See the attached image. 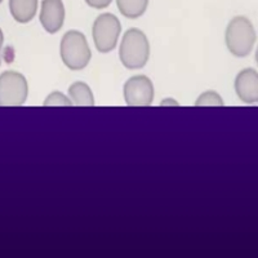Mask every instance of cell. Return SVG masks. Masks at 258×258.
Wrapping results in <instances>:
<instances>
[{"label": "cell", "instance_id": "15", "mask_svg": "<svg viewBox=\"0 0 258 258\" xmlns=\"http://www.w3.org/2000/svg\"><path fill=\"white\" fill-rule=\"evenodd\" d=\"M3 41H4L3 31H2V29H0V63H2V48H3Z\"/></svg>", "mask_w": 258, "mask_h": 258}, {"label": "cell", "instance_id": "4", "mask_svg": "<svg viewBox=\"0 0 258 258\" xmlns=\"http://www.w3.org/2000/svg\"><path fill=\"white\" fill-rule=\"evenodd\" d=\"M121 25L116 16L111 13H103L96 18L92 29L94 45L101 53L111 52L117 44L120 36Z\"/></svg>", "mask_w": 258, "mask_h": 258}, {"label": "cell", "instance_id": "13", "mask_svg": "<svg viewBox=\"0 0 258 258\" xmlns=\"http://www.w3.org/2000/svg\"><path fill=\"white\" fill-rule=\"evenodd\" d=\"M45 106H71V101L68 97L62 94L61 92H53L47 97V100L44 102Z\"/></svg>", "mask_w": 258, "mask_h": 258}, {"label": "cell", "instance_id": "5", "mask_svg": "<svg viewBox=\"0 0 258 258\" xmlns=\"http://www.w3.org/2000/svg\"><path fill=\"white\" fill-rule=\"evenodd\" d=\"M26 78L17 71H4L0 75V106H22L27 100Z\"/></svg>", "mask_w": 258, "mask_h": 258}, {"label": "cell", "instance_id": "3", "mask_svg": "<svg viewBox=\"0 0 258 258\" xmlns=\"http://www.w3.org/2000/svg\"><path fill=\"white\" fill-rule=\"evenodd\" d=\"M61 58L70 70H83L87 68L92 57L91 48L84 34L71 30L63 35L61 40Z\"/></svg>", "mask_w": 258, "mask_h": 258}, {"label": "cell", "instance_id": "14", "mask_svg": "<svg viewBox=\"0 0 258 258\" xmlns=\"http://www.w3.org/2000/svg\"><path fill=\"white\" fill-rule=\"evenodd\" d=\"M112 0H85V3L89 7L96 9H103L106 7H109Z\"/></svg>", "mask_w": 258, "mask_h": 258}, {"label": "cell", "instance_id": "9", "mask_svg": "<svg viewBox=\"0 0 258 258\" xmlns=\"http://www.w3.org/2000/svg\"><path fill=\"white\" fill-rule=\"evenodd\" d=\"M38 0H9V11L17 22L27 24L35 17Z\"/></svg>", "mask_w": 258, "mask_h": 258}, {"label": "cell", "instance_id": "12", "mask_svg": "<svg viewBox=\"0 0 258 258\" xmlns=\"http://www.w3.org/2000/svg\"><path fill=\"white\" fill-rule=\"evenodd\" d=\"M197 106H223V101L217 92L208 91L200 94L198 101L195 102Z\"/></svg>", "mask_w": 258, "mask_h": 258}, {"label": "cell", "instance_id": "1", "mask_svg": "<svg viewBox=\"0 0 258 258\" xmlns=\"http://www.w3.org/2000/svg\"><path fill=\"white\" fill-rule=\"evenodd\" d=\"M119 57L124 68L129 70L142 69L147 63L150 57V44L141 30L131 29L124 34Z\"/></svg>", "mask_w": 258, "mask_h": 258}, {"label": "cell", "instance_id": "10", "mask_svg": "<svg viewBox=\"0 0 258 258\" xmlns=\"http://www.w3.org/2000/svg\"><path fill=\"white\" fill-rule=\"evenodd\" d=\"M69 96L71 98V103L77 106H93L94 96L88 84L83 82H77L71 84L69 88Z\"/></svg>", "mask_w": 258, "mask_h": 258}, {"label": "cell", "instance_id": "2", "mask_svg": "<svg viewBox=\"0 0 258 258\" xmlns=\"http://www.w3.org/2000/svg\"><path fill=\"white\" fill-rule=\"evenodd\" d=\"M225 40L235 57L248 56L255 43V31L252 22L243 16L232 18L226 29Z\"/></svg>", "mask_w": 258, "mask_h": 258}, {"label": "cell", "instance_id": "16", "mask_svg": "<svg viewBox=\"0 0 258 258\" xmlns=\"http://www.w3.org/2000/svg\"><path fill=\"white\" fill-rule=\"evenodd\" d=\"M161 105H174V106H177L178 103H177L176 101H173V100H167V101H163V102H161Z\"/></svg>", "mask_w": 258, "mask_h": 258}, {"label": "cell", "instance_id": "11", "mask_svg": "<svg viewBox=\"0 0 258 258\" xmlns=\"http://www.w3.org/2000/svg\"><path fill=\"white\" fill-rule=\"evenodd\" d=\"M116 4L126 18H138L146 12L149 0H116Z\"/></svg>", "mask_w": 258, "mask_h": 258}, {"label": "cell", "instance_id": "8", "mask_svg": "<svg viewBox=\"0 0 258 258\" xmlns=\"http://www.w3.org/2000/svg\"><path fill=\"white\" fill-rule=\"evenodd\" d=\"M235 91L243 102L255 103L258 101V73L254 69H245L235 79Z\"/></svg>", "mask_w": 258, "mask_h": 258}, {"label": "cell", "instance_id": "17", "mask_svg": "<svg viewBox=\"0 0 258 258\" xmlns=\"http://www.w3.org/2000/svg\"><path fill=\"white\" fill-rule=\"evenodd\" d=\"M2 2H3V0H0V3H2Z\"/></svg>", "mask_w": 258, "mask_h": 258}, {"label": "cell", "instance_id": "6", "mask_svg": "<svg viewBox=\"0 0 258 258\" xmlns=\"http://www.w3.org/2000/svg\"><path fill=\"white\" fill-rule=\"evenodd\" d=\"M124 98L129 106H150L154 100V84L145 75L132 77L124 84Z\"/></svg>", "mask_w": 258, "mask_h": 258}, {"label": "cell", "instance_id": "7", "mask_svg": "<svg viewBox=\"0 0 258 258\" xmlns=\"http://www.w3.org/2000/svg\"><path fill=\"white\" fill-rule=\"evenodd\" d=\"M40 22L49 34H56L61 30L64 22V7L62 0H43Z\"/></svg>", "mask_w": 258, "mask_h": 258}]
</instances>
